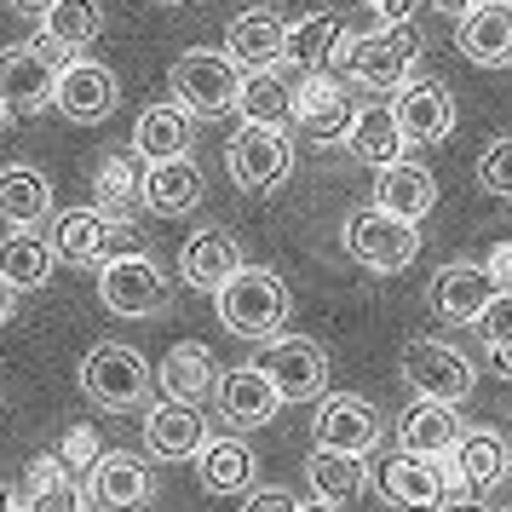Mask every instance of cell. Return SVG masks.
<instances>
[{
    "mask_svg": "<svg viewBox=\"0 0 512 512\" xmlns=\"http://www.w3.org/2000/svg\"><path fill=\"white\" fill-rule=\"evenodd\" d=\"M225 52L242 64V75L277 70V64H288V24H282L277 12L254 6V12L231 18V29H225Z\"/></svg>",
    "mask_w": 512,
    "mask_h": 512,
    "instance_id": "obj_22",
    "label": "cell"
},
{
    "mask_svg": "<svg viewBox=\"0 0 512 512\" xmlns=\"http://www.w3.org/2000/svg\"><path fill=\"white\" fill-rule=\"evenodd\" d=\"M466 438V420L455 403H432V397H415V409L397 420V449L403 455H455V443Z\"/></svg>",
    "mask_w": 512,
    "mask_h": 512,
    "instance_id": "obj_23",
    "label": "cell"
},
{
    "mask_svg": "<svg viewBox=\"0 0 512 512\" xmlns=\"http://www.w3.org/2000/svg\"><path fill=\"white\" fill-rule=\"evenodd\" d=\"M374 208H386V213H397V219L420 225L426 213L438 208V179H432V167H420V162L380 167V179H374Z\"/></svg>",
    "mask_w": 512,
    "mask_h": 512,
    "instance_id": "obj_26",
    "label": "cell"
},
{
    "mask_svg": "<svg viewBox=\"0 0 512 512\" xmlns=\"http://www.w3.org/2000/svg\"><path fill=\"white\" fill-rule=\"evenodd\" d=\"M52 104H58L75 127H98V121L116 116L121 81H116V70H104L93 58H70L64 75H58V98H52Z\"/></svg>",
    "mask_w": 512,
    "mask_h": 512,
    "instance_id": "obj_17",
    "label": "cell"
},
{
    "mask_svg": "<svg viewBox=\"0 0 512 512\" xmlns=\"http://www.w3.org/2000/svg\"><path fill=\"white\" fill-rule=\"evenodd\" d=\"M305 478H311V495L328 501V507H346L369 489V466L363 455H340V449H311L305 455Z\"/></svg>",
    "mask_w": 512,
    "mask_h": 512,
    "instance_id": "obj_34",
    "label": "cell"
},
{
    "mask_svg": "<svg viewBox=\"0 0 512 512\" xmlns=\"http://www.w3.org/2000/svg\"><path fill=\"white\" fill-rule=\"evenodd\" d=\"M213 300H219V323L231 328L236 340H254V346L282 340V323H288V311H294L288 282H282L277 271H265V265H242Z\"/></svg>",
    "mask_w": 512,
    "mask_h": 512,
    "instance_id": "obj_2",
    "label": "cell"
},
{
    "mask_svg": "<svg viewBox=\"0 0 512 512\" xmlns=\"http://www.w3.org/2000/svg\"><path fill=\"white\" fill-rule=\"evenodd\" d=\"M98 455H104V449H98L93 426H70V432H64V449H58V461L70 466V472H93Z\"/></svg>",
    "mask_w": 512,
    "mask_h": 512,
    "instance_id": "obj_41",
    "label": "cell"
},
{
    "mask_svg": "<svg viewBox=\"0 0 512 512\" xmlns=\"http://www.w3.org/2000/svg\"><path fill=\"white\" fill-rule=\"evenodd\" d=\"M403 127H397V110L392 104H363L357 110V121H351V139L346 150L357 156V162H369V167H392L403 162Z\"/></svg>",
    "mask_w": 512,
    "mask_h": 512,
    "instance_id": "obj_35",
    "label": "cell"
},
{
    "mask_svg": "<svg viewBox=\"0 0 512 512\" xmlns=\"http://www.w3.org/2000/svg\"><path fill=\"white\" fill-rule=\"evenodd\" d=\"M219 415L231 420L236 432H254V426H271L282 409V392L271 386V374L259 363H236V369L219 374Z\"/></svg>",
    "mask_w": 512,
    "mask_h": 512,
    "instance_id": "obj_18",
    "label": "cell"
},
{
    "mask_svg": "<svg viewBox=\"0 0 512 512\" xmlns=\"http://www.w3.org/2000/svg\"><path fill=\"white\" fill-rule=\"evenodd\" d=\"M52 265H58V254H52V242L35 231V225H18V231L0 236V282H6L12 294H35V288H47Z\"/></svg>",
    "mask_w": 512,
    "mask_h": 512,
    "instance_id": "obj_27",
    "label": "cell"
},
{
    "mask_svg": "<svg viewBox=\"0 0 512 512\" xmlns=\"http://www.w3.org/2000/svg\"><path fill=\"white\" fill-rule=\"evenodd\" d=\"M461 58L478 70H507L512 64V0H489L461 18Z\"/></svg>",
    "mask_w": 512,
    "mask_h": 512,
    "instance_id": "obj_29",
    "label": "cell"
},
{
    "mask_svg": "<svg viewBox=\"0 0 512 512\" xmlns=\"http://www.w3.org/2000/svg\"><path fill=\"white\" fill-rule=\"evenodd\" d=\"M346 18L340 12H305L300 24H288V64H300L305 75L328 70L334 58H340V47H346Z\"/></svg>",
    "mask_w": 512,
    "mask_h": 512,
    "instance_id": "obj_33",
    "label": "cell"
},
{
    "mask_svg": "<svg viewBox=\"0 0 512 512\" xmlns=\"http://www.w3.org/2000/svg\"><path fill=\"white\" fill-rule=\"evenodd\" d=\"M397 127L409 144H443L455 133V93L443 81H409L397 87Z\"/></svg>",
    "mask_w": 512,
    "mask_h": 512,
    "instance_id": "obj_21",
    "label": "cell"
},
{
    "mask_svg": "<svg viewBox=\"0 0 512 512\" xmlns=\"http://www.w3.org/2000/svg\"><path fill=\"white\" fill-rule=\"evenodd\" d=\"M24 512H87L81 507V484L70 478V466L58 461V455H35L29 461Z\"/></svg>",
    "mask_w": 512,
    "mask_h": 512,
    "instance_id": "obj_38",
    "label": "cell"
},
{
    "mask_svg": "<svg viewBox=\"0 0 512 512\" xmlns=\"http://www.w3.org/2000/svg\"><path fill=\"white\" fill-rule=\"evenodd\" d=\"M438 512H489V507L478 501V495H466V489H461V495H449V501H443Z\"/></svg>",
    "mask_w": 512,
    "mask_h": 512,
    "instance_id": "obj_45",
    "label": "cell"
},
{
    "mask_svg": "<svg viewBox=\"0 0 512 512\" xmlns=\"http://www.w3.org/2000/svg\"><path fill=\"white\" fill-rule=\"evenodd\" d=\"M403 386L415 397H432V403H455L461 409L466 397H472V386H478V369L449 340H409L403 346Z\"/></svg>",
    "mask_w": 512,
    "mask_h": 512,
    "instance_id": "obj_10",
    "label": "cell"
},
{
    "mask_svg": "<svg viewBox=\"0 0 512 512\" xmlns=\"http://www.w3.org/2000/svg\"><path fill=\"white\" fill-rule=\"evenodd\" d=\"M98 300L116 317H162L167 300H173V277L162 271V259H150L139 248V254L98 265Z\"/></svg>",
    "mask_w": 512,
    "mask_h": 512,
    "instance_id": "obj_8",
    "label": "cell"
},
{
    "mask_svg": "<svg viewBox=\"0 0 512 512\" xmlns=\"http://www.w3.org/2000/svg\"><path fill=\"white\" fill-rule=\"evenodd\" d=\"M236 116L254 121V127H288L294 121V87L277 70H254L242 75V93H236Z\"/></svg>",
    "mask_w": 512,
    "mask_h": 512,
    "instance_id": "obj_36",
    "label": "cell"
},
{
    "mask_svg": "<svg viewBox=\"0 0 512 512\" xmlns=\"http://www.w3.org/2000/svg\"><path fill=\"white\" fill-rule=\"evenodd\" d=\"M64 64H70V58L52 47L47 35L6 47L0 52V98H6V110H12V116H41L52 98H58Z\"/></svg>",
    "mask_w": 512,
    "mask_h": 512,
    "instance_id": "obj_5",
    "label": "cell"
},
{
    "mask_svg": "<svg viewBox=\"0 0 512 512\" xmlns=\"http://www.w3.org/2000/svg\"><path fill=\"white\" fill-rule=\"evenodd\" d=\"M449 472H455V489H466V495H489V489H501L512 478V443L501 438L495 426H472V432L455 443Z\"/></svg>",
    "mask_w": 512,
    "mask_h": 512,
    "instance_id": "obj_20",
    "label": "cell"
},
{
    "mask_svg": "<svg viewBox=\"0 0 512 512\" xmlns=\"http://www.w3.org/2000/svg\"><path fill=\"white\" fill-rule=\"evenodd\" d=\"M374 484L386 495V507H403V512H438L449 495H461L455 489V472L443 461H432V455H403V449L380 466Z\"/></svg>",
    "mask_w": 512,
    "mask_h": 512,
    "instance_id": "obj_13",
    "label": "cell"
},
{
    "mask_svg": "<svg viewBox=\"0 0 512 512\" xmlns=\"http://www.w3.org/2000/svg\"><path fill=\"white\" fill-rule=\"evenodd\" d=\"M208 415H202V403H179V397H156L150 409H144V455L150 461H196L202 455V443H208Z\"/></svg>",
    "mask_w": 512,
    "mask_h": 512,
    "instance_id": "obj_14",
    "label": "cell"
},
{
    "mask_svg": "<svg viewBox=\"0 0 512 512\" xmlns=\"http://www.w3.org/2000/svg\"><path fill=\"white\" fill-rule=\"evenodd\" d=\"M478 185H484L489 196L512 202V139L484 144V156H478Z\"/></svg>",
    "mask_w": 512,
    "mask_h": 512,
    "instance_id": "obj_40",
    "label": "cell"
},
{
    "mask_svg": "<svg viewBox=\"0 0 512 512\" xmlns=\"http://www.w3.org/2000/svg\"><path fill=\"white\" fill-rule=\"evenodd\" d=\"M489 357H495V369H501V374H507V380H512V346H495V351H489Z\"/></svg>",
    "mask_w": 512,
    "mask_h": 512,
    "instance_id": "obj_50",
    "label": "cell"
},
{
    "mask_svg": "<svg viewBox=\"0 0 512 512\" xmlns=\"http://www.w3.org/2000/svg\"><path fill=\"white\" fill-rule=\"evenodd\" d=\"M420 52V29L403 18V24H380V29H363V35H346V47H340V75L357 81V87H369V93H397V87H409V75H415Z\"/></svg>",
    "mask_w": 512,
    "mask_h": 512,
    "instance_id": "obj_1",
    "label": "cell"
},
{
    "mask_svg": "<svg viewBox=\"0 0 512 512\" xmlns=\"http://www.w3.org/2000/svg\"><path fill=\"white\" fill-rule=\"evenodd\" d=\"M254 472H259V461L242 438H208L202 455H196V484L208 495H248Z\"/></svg>",
    "mask_w": 512,
    "mask_h": 512,
    "instance_id": "obj_31",
    "label": "cell"
},
{
    "mask_svg": "<svg viewBox=\"0 0 512 512\" xmlns=\"http://www.w3.org/2000/svg\"><path fill=\"white\" fill-rule=\"evenodd\" d=\"M351 121H357V104H351L346 75H305V87L294 93V127H300L311 144H346Z\"/></svg>",
    "mask_w": 512,
    "mask_h": 512,
    "instance_id": "obj_15",
    "label": "cell"
},
{
    "mask_svg": "<svg viewBox=\"0 0 512 512\" xmlns=\"http://www.w3.org/2000/svg\"><path fill=\"white\" fill-rule=\"evenodd\" d=\"M190 144H196V116L185 104H150L133 127V156H144V162L190 156Z\"/></svg>",
    "mask_w": 512,
    "mask_h": 512,
    "instance_id": "obj_30",
    "label": "cell"
},
{
    "mask_svg": "<svg viewBox=\"0 0 512 512\" xmlns=\"http://www.w3.org/2000/svg\"><path fill=\"white\" fill-rule=\"evenodd\" d=\"M484 346L495 351V346H512V288H501V294H495V305H489L484 311Z\"/></svg>",
    "mask_w": 512,
    "mask_h": 512,
    "instance_id": "obj_42",
    "label": "cell"
},
{
    "mask_svg": "<svg viewBox=\"0 0 512 512\" xmlns=\"http://www.w3.org/2000/svg\"><path fill=\"white\" fill-rule=\"evenodd\" d=\"M380 432H386L380 409L357 392H328L317 403V420H311V443L317 449H340V455H369L380 443Z\"/></svg>",
    "mask_w": 512,
    "mask_h": 512,
    "instance_id": "obj_16",
    "label": "cell"
},
{
    "mask_svg": "<svg viewBox=\"0 0 512 512\" xmlns=\"http://www.w3.org/2000/svg\"><path fill=\"white\" fill-rule=\"evenodd\" d=\"M242 265H248V259H242V242H236L231 231H219V225L196 231L185 248H179V277H185L190 288H202V294H219Z\"/></svg>",
    "mask_w": 512,
    "mask_h": 512,
    "instance_id": "obj_24",
    "label": "cell"
},
{
    "mask_svg": "<svg viewBox=\"0 0 512 512\" xmlns=\"http://www.w3.org/2000/svg\"><path fill=\"white\" fill-rule=\"evenodd\" d=\"M495 294H501V282H495V271L478 265V259H449V265H438L432 282H426V305L455 328L484 323V311L495 305Z\"/></svg>",
    "mask_w": 512,
    "mask_h": 512,
    "instance_id": "obj_11",
    "label": "cell"
},
{
    "mask_svg": "<svg viewBox=\"0 0 512 512\" xmlns=\"http://www.w3.org/2000/svg\"><path fill=\"white\" fill-rule=\"evenodd\" d=\"M363 6H369V12H380V18H386V24H403V18H409V6H415V0H363Z\"/></svg>",
    "mask_w": 512,
    "mask_h": 512,
    "instance_id": "obj_44",
    "label": "cell"
},
{
    "mask_svg": "<svg viewBox=\"0 0 512 512\" xmlns=\"http://www.w3.org/2000/svg\"><path fill=\"white\" fill-rule=\"evenodd\" d=\"M340 236H346V254L357 259V265L380 271V277L409 271L415 254H420V225H409V219H397V213H386V208H357Z\"/></svg>",
    "mask_w": 512,
    "mask_h": 512,
    "instance_id": "obj_7",
    "label": "cell"
},
{
    "mask_svg": "<svg viewBox=\"0 0 512 512\" xmlns=\"http://www.w3.org/2000/svg\"><path fill=\"white\" fill-rule=\"evenodd\" d=\"M150 386H156V369L144 363V351L121 346V340H98L81 357V392H87V403L110 409V415L139 409L144 397H150Z\"/></svg>",
    "mask_w": 512,
    "mask_h": 512,
    "instance_id": "obj_4",
    "label": "cell"
},
{
    "mask_svg": "<svg viewBox=\"0 0 512 512\" xmlns=\"http://www.w3.org/2000/svg\"><path fill=\"white\" fill-rule=\"evenodd\" d=\"M12 305H18V294H12V288L0 282V323H12Z\"/></svg>",
    "mask_w": 512,
    "mask_h": 512,
    "instance_id": "obj_49",
    "label": "cell"
},
{
    "mask_svg": "<svg viewBox=\"0 0 512 512\" xmlns=\"http://www.w3.org/2000/svg\"><path fill=\"white\" fill-rule=\"evenodd\" d=\"M300 512H340V507H328V501H300Z\"/></svg>",
    "mask_w": 512,
    "mask_h": 512,
    "instance_id": "obj_51",
    "label": "cell"
},
{
    "mask_svg": "<svg viewBox=\"0 0 512 512\" xmlns=\"http://www.w3.org/2000/svg\"><path fill=\"white\" fill-rule=\"evenodd\" d=\"M87 489H93L98 507L110 512H139L150 507V495H156V472L144 455H127V449H104L98 466L87 472Z\"/></svg>",
    "mask_w": 512,
    "mask_h": 512,
    "instance_id": "obj_19",
    "label": "cell"
},
{
    "mask_svg": "<svg viewBox=\"0 0 512 512\" xmlns=\"http://www.w3.org/2000/svg\"><path fill=\"white\" fill-rule=\"evenodd\" d=\"M93 190H98L93 208H104V213H116V219H127V213L144 202V173L127 162V156H104V162H98Z\"/></svg>",
    "mask_w": 512,
    "mask_h": 512,
    "instance_id": "obj_39",
    "label": "cell"
},
{
    "mask_svg": "<svg viewBox=\"0 0 512 512\" xmlns=\"http://www.w3.org/2000/svg\"><path fill=\"white\" fill-rule=\"evenodd\" d=\"M259 369L271 374L282 403H323L328 397V351L305 334H282L259 351Z\"/></svg>",
    "mask_w": 512,
    "mask_h": 512,
    "instance_id": "obj_12",
    "label": "cell"
},
{
    "mask_svg": "<svg viewBox=\"0 0 512 512\" xmlns=\"http://www.w3.org/2000/svg\"><path fill=\"white\" fill-rule=\"evenodd\" d=\"M225 167H231L236 190L271 196V190H282L288 173H294V139H288L282 127H254V121H242L231 150H225Z\"/></svg>",
    "mask_w": 512,
    "mask_h": 512,
    "instance_id": "obj_9",
    "label": "cell"
},
{
    "mask_svg": "<svg viewBox=\"0 0 512 512\" xmlns=\"http://www.w3.org/2000/svg\"><path fill=\"white\" fill-rule=\"evenodd\" d=\"M242 512H300V501H294V489H282V484H254Z\"/></svg>",
    "mask_w": 512,
    "mask_h": 512,
    "instance_id": "obj_43",
    "label": "cell"
},
{
    "mask_svg": "<svg viewBox=\"0 0 512 512\" xmlns=\"http://www.w3.org/2000/svg\"><path fill=\"white\" fill-rule=\"evenodd\" d=\"M438 12H449V18H466V12H478V6H489V0H432Z\"/></svg>",
    "mask_w": 512,
    "mask_h": 512,
    "instance_id": "obj_46",
    "label": "cell"
},
{
    "mask_svg": "<svg viewBox=\"0 0 512 512\" xmlns=\"http://www.w3.org/2000/svg\"><path fill=\"white\" fill-rule=\"evenodd\" d=\"M0 512H24V495L12 484H0Z\"/></svg>",
    "mask_w": 512,
    "mask_h": 512,
    "instance_id": "obj_48",
    "label": "cell"
},
{
    "mask_svg": "<svg viewBox=\"0 0 512 512\" xmlns=\"http://www.w3.org/2000/svg\"><path fill=\"white\" fill-rule=\"evenodd\" d=\"M0 219L12 231L18 225H35L41 231V219H52V179L41 167H29V162L0 167Z\"/></svg>",
    "mask_w": 512,
    "mask_h": 512,
    "instance_id": "obj_32",
    "label": "cell"
},
{
    "mask_svg": "<svg viewBox=\"0 0 512 512\" xmlns=\"http://www.w3.org/2000/svg\"><path fill=\"white\" fill-rule=\"evenodd\" d=\"M501 512H512V507H501Z\"/></svg>",
    "mask_w": 512,
    "mask_h": 512,
    "instance_id": "obj_54",
    "label": "cell"
},
{
    "mask_svg": "<svg viewBox=\"0 0 512 512\" xmlns=\"http://www.w3.org/2000/svg\"><path fill=\"white\" fill-rule=\"evenodd\" d=\"M202 167L190 162V156H173V162H150L144 167V208L162 213V219H185V213L202 208Z\"/></svg>",
    "mask_w": 512,
    "mask_h": 512,
    "instance_id": "obj_25",
    "label": "cell"
},
{
    "mask_svg": "<svg viewBox=\"0 0 512 512\" xmlns=\"http://www.w3.org/2000/svg\"><path fill=\"white\" fill-rule=\"evenodd\" d=\"M41 35L58 52H87L104 35V6L98 0H52V12L41 18Z\"/></svg>",
    "mask_w": 512,
    "mask_h": 512,
    "instance_id": "obj_37",
    "label": "cell"
},
{
    "mask_svg": "<svg viewBox=\"0 0 512 512\" xmlns=\"http://www.w3.org/2000/svg\"><path fill=\"white\" fill-rule=\"evenodd\" d=\"M52 254L64 259V265H110L121 254H139V231H133V219H116V213L104 208H64L52 213Z\"/></svg>",
    "mask_w": 512,
    "mask_h": 512,
    "instance_id": "obj_3",
    "label": "cell"
},
{
    "mask_svg": "<svg viewBox=\"0 0 512 512\" xmlns=\"http://www.w3.org/2000/svg\"><path fill=\"white\" fill-rule=\"evenodd\" d=\"M236 93H242V64L231 52L190 47L173 58V104H185L190 116H225L236 110Z\"/></svg>",
    "mask_w": 512,
    "mask_h": 512,
    "instance_id": "obj_6",
    "label": "cell"
},
{
    "mask_svg": "<svg viewBox=\"0 0 512 512\" xmlns=\"http://www.w3.org/2000/svg\"><path fill=\"white\" fill-rule=\"evenodd\" d=\"M6 121H12V110H6V98H0V133H6Z\"/></svg>",
    "mask_w": 512,
    "mask_h": 512,
    "instance_id": "obj_52",
    "label": "cell"
},
{
    "mask_svg": "<svg viewBox=\"0 0 512 512\" xmlns=\"http://www.w3.org/2000/svg\"><path fill=\"white\" fill-rule=\"evenodd\" d=\"M150 6H185V0H150Z\"/></svg>",
    "mask_w": 512,
    "mask_h": 512,
    "instance_id": "obj_53",
    "label": "cell"
},
{
    "mask_svg": "<svg viewBox=\"0 0 512 512\" xmlns=\"http://www.w3.org/2000/svg\"><path fill=\"white\" fill-rule=\"evenodd\" d=\"M12 12H24V18H47L52 0H12Z\"/></svg>",
    "mask_w": 512,
    "mask_h": 512,
    "instance_id": "obj_47",
    "label": "cell"
},
{
    "mask_svg": "<svg viewBox=\"0 0 512 512\" xmlns=\"http://www.w3.org/2000/svg\"><path fill=\"white\" fill-rule=\"evenodd\" d=\"M156 386H162V397L202 403V397L219 392V363H213V351L202 346V340H179V346L156 363Z\"/></svg>",
    "mask_w": 512,
    "mask_h": 512,
    "instance_id": "obj_28",
    "label": "cell"
}]
</instances>
